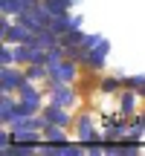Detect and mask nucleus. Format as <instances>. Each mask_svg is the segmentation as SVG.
<instances>
[{
    "mask_svg": "<svg viewBox=\"0 0 145 156\" xmlns=\"http://www.w3.org/2000/svg\"><path fill=\"white\" fill-rule=\"evenodd\" d=\"M50 73H46V78H50V84H70L72 78H76L78 67H76V58H64V61H58L55 67H46Z\"/></svg>",
    "mask_w": 145,
    "mask_h": 156,
    "instance_id": "1",
    "label": "nucleus"
},
{
    "mask_svg": "<svg viewBox=\"0 0 145 156\" xmlns=\"http://www.w3.org/2000/svg\"><path fill=\"white\" fill-rule=\"evenodd\" d=\"M107 49H110L107 41H102V44L93 46V49H81V58H78V61H84L90 69H102V67H105V61H107Z\"/></svg>",
    "mask_w": 145,
    "mask_h": 156,
    "instance_id": "2",
    "label": "nucleus"
},
{
    "mask_svg": "<svg viewBox=\"0 0 145 156\" xmlns=\"http://www.w3.org/2000/svg\"><path fill=\"white\" fill-rule=\"evenodd\" d=\"M23 81H26V73H20L15 67H3V73H0V90L3 93H17V87Z\"/></svg>",
    "mask_w": 145,
    "mask_h": 156,
    "instance_id": "3",
    "label": "nucleus"
},
{
    "mask_svg": "<svg viewBox=\"0 0 145 156\" xmlns=\"http://www.w3.org/2000/svg\"><path fill=\"white\" fill-rule=\"evenodd\" d=\"M41 153H46V156H78L81 147H70L67 142H44Z\"/></svg>",
    "mask_w": 145,
    "mask_h": 156,
    "instance_id": "4",
    "label": "nucleus"
},
{
    "mask_svg": "<svg viewBox=\"0 0 145 156\" xmlns=\"http://www.w3.org/2000/svg\"><path fill=\"white\" fill-rule=\"evenodd\" d=\"M44 119H46V124H58V127H67V124H70L67 107H58V104L44 107Z\"/></svg>",
    "mask_w": 145,
    "mask_h": 156,
    "instance_id": "5",
    "label": "nucleus"
},
{
    "mask_svg": "<svg viewBox=\"0 0 145 156\" xmlns=\"http://www.w3.org/2000/svg\"><path fill=\"white\" fill-rule=\"evenodd\" d=\"M72 101H76V93L67 87V84H52V104H58V107H70Z\"/></svg>",
    "mask_w": 145,
    "mask_h": 156,
    "instance_id": "6",
    "label": "nucleus"
},
{
    "mask_svg": "<svg viewBox=\"0 0 145 156\" xmlns=\"http://www.w3.org/2000/svg\"><path fill=\"white\" fill-rule=\"evenodd\" d=\"M15 119H17V101H12L9 93H3V98H0V122L15 124Z\"/></svg>",
    "mask_w": 145,
    "mask_h": 156,
    "instance_id": "7",
    "label": "nucleus"
},
{
    "mask_svg": "<svg viewBox=\"0 0 145 156\" xmlns=\"http://www.w3.org/2000/svg\"><path fill=\"white\" fill-rule=\"evenodd\" d=\"M70 26H76V23L67 17V12H64V15H52V17H50V29L58 35V38H61V35H67Z\"/></svg>",
    "mask_w": 145,
    "mask_h": 156,
    "instance_id": "8",
    "label": "nucleus"
},
{
    "mask_svg": "<svg viewBox=\"0 0 145 156\" xmlns=\"http://www.w3.org/2000/svg\"><path fill=\"white\" fill-rule=\"evenodd\" d=\"M78 139H81V142H96V139H99L93 122H90V116H81V119H78Z\"/></svg>",
    "mask_w": 145,
    "mask_h": 156,
    "instance_id": "9",
    "label": "nucleus"
},
{
    "mask_svg": "<svg viewBox=\"0 0 145 156\" xmlns=\"http://www.w3.org/2000/svg\"><path fill=\"white\" fill-rule=\"evenodd\" d=\"M44 142H67V127L46 124V127H44Z\"/></svg>",
    "mask_w": 145,
    "mask_h": 156,
    "instance_id": "10",
    "label": "nucleus"
},
{
    "mask_svg": "<svg viewBox=\"0 0 145 156\" xmlns=\"http://www.w3.org/2000/svg\"><path fill=\"white\" fill-rule=\"evenodd\" d=\"M50 69H46V64H29L26 67V78L29 81H38V78H44Z\"/></svg>",
    "mask_w": 145,
    "mask_h": 156,
    "instance_id": "11",
    "label": "nucleus"
},
{
    "mask_svg": "<svg viewBox=\"0 0 145 156\" xmlns=\"http://www.w3.org/2000/svg\"><path fill=\"white\" fill-rule=\"evenodd\" d=\"M0 61H3V67H12V64L17 61V58H15V49H12L9 44H3V49H0Z\"/></svg>",
    "mask_w": 145,
    "mask_h": 156,
    "instance_id": "12",
    "label": "nucleus"
},
{
    "mask_svg": "<svg viewBox=\"0 0 145 156\" xmlns=\"http://www.w3.org/2000/svg\"><path fill=\"white\" fill-rule=\"evenodd\" d=\"M122 136H125L122 124H110V130H107V142H116V139H122Z\"/></svg>",
    "mask_w": 145,
    "mask_h": 156,
    "instance_id": "13",
    "label": "nucleus"
},
{
    "mask_svg": "<svg viewBox=\"0 0 145 156\" xmlns=\"http://www.w3.org/2000/svg\"><path fill=\"white\" fill-rule=\"evenodd\" d=\"M122 113H134V95L131 93L122 95Z\"/></svg>",
    "mask_w": 145,
    "mask_h": 156,
    "instance_id": "14",
    "label": "nucleus"
},
{
    "mask_svg": "<svg viewBox=\"0 0 145 156\" xmlns=\"http://www.w3.org/2000/svg\"><path fill=\"white\" fill-rule=\"evenodd\" d=\"M102 90H105V93H113V90H119V78H107V81H102Z\"/></svg>",
    "mask_w": 145,
    "mask_h": 156,
    "instance_id": "15",
    "label": "nucleus"
},
{
    "mask_svg": "<svg viewBox=\"0 0 145 156\" xmlns=\"http://www.w3.org/2000/svg\"><path fill=\"white\" fill-rule=\"evenodd\" d=\"M125 84H128L131 90H142V84H145V78H142V75H139V78H128V81H125Z\"/></svg>",
    "mask_w": 145,
    "mask_h": 156,
    "instance_id": "16",
    "label": "nucleus"
},
{
    "mask_svg": "<svg viewBox=\"0 0 145 156\" xmlns=\"http://www.w3.org/2000/svg\"><path fill=\"white\" fill-rule=\"evenodd\" d=\"M12 142H15V136H12V133H6V130H3V133H0V147H9Z\"/></svg>",
    "mask_w": 145,
    "mask_h": 156,
    "instance_id": "17",
    "label": "nucleus"
},
{
    "mask_svg": "<svg viewBox=\"0 0 145 156\" xmlns=\"http://www.w3.org/2000/svg\"><path fill=\"white\" fill-rule=\"evenodd\" d=\"M139 93H142V95H145V84H142V90H139Z\"/></svg>",
    "mask_w": 145,
    "mask_h": 156,
    "instance_id": "18",
    "label": "nucleus"
}]
</instances>
